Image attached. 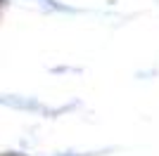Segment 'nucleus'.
Returning <instances> with one entry per match:
<instances>
[{
  "instance_id": "f257e3e1",
  "label": "nucleus",
  "mask_w": 159,
  "mask_h": 156,
  "mask_svg": "<svg viewBox=\"0 0 159 156\" xmlns=\"http://www.w3.org/2000/svg\"><path fill=\"white\" fill-rule=\"evenodd\" d=\"M5 156H17V154H5Z\"/></svg>"
}]
</instances>
